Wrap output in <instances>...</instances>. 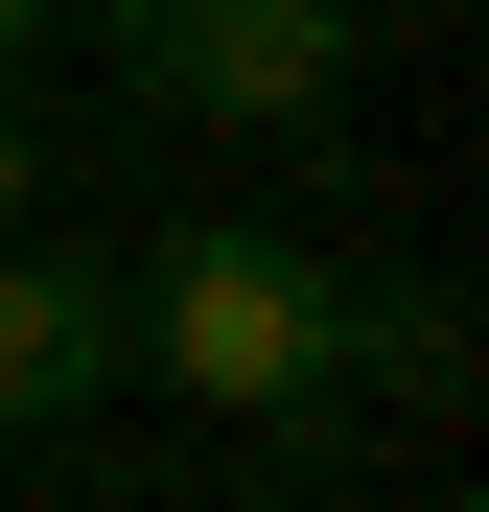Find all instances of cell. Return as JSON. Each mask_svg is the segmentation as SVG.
<instances>
[{
	"label": "cell",
	"mask_w": 489,
	"mask_h": 512,
	"mask_svg": "<svg viewBox=\"0 0 489 512\" xmlns=\"http://www.w3.org/2000/svg\"><path fill=\"white\" fill-rule=\"evenodd\" d=\"M24 187H47V140H24V94H0V233H24Z\"/></svg>",
	"instance_id": "cell-5"
},
{
	"label": "cell",
	"mask_w": 489,
	"mask_h": 512,
	"mask_svg": "<svg viewBox=\"0 0 489 512\" xmlns=\"http://www.w3.org/2000/svg\"><path fill=\"white\" fill-rule=\"evenodd\" d=\"M140 117H326L350 94V0H94Z\"/></svg>",
	"instance_id": "cell-2"
},
{
	"label": "cell",
	"mask_w": 489,
	"mask_h": 512,
	"mask_svg": "<svg viewBox=\"0 0 489 512\" xmlns=\"http://www.w3.org/2000/svg\"><path fill=\"white\" fill-rule=\"evenodd\" d=\"M140 350H117V256H24L0 233V443H47V419H94Z\"/></svg>",
	"instance_id": "cell-3"
},
{
	"label": "cell",
	"mask_w": 489,
	"mask_h": 512,
	"mask_svg": "<svg viewBox=\"0 0 489 512\" xmlns=\"http://www.w3.org/2000/svg\"><path fill=\"white\" fill-rule=\"evenodd\" d=\"M350 373L443 419V396H466V303H443V280H373V303H350Z\"/></svg>",
	"instance_id": "cell-4"
},
{
	"label": "cell",
	"mask_w": 489,
	"mask_h": 512,
	"mask_svg": "<svg viewBox=\"0 0 489 512\" xmlns=\"http://www.w3.org/2000/svg\"><path fill=\"white\" fill-rule=\"evenodd\" d=\"M117 350H163L187 419L350 443V280H326V233H163L117 280Z\"/></svg>",
	"instance_id": "cell-1"
},
{
	"label": "cell",
	"mask_w": 489,
	"mask_h": 512,
	"mask_svg": "<svg viewBox=\"0 0 489 512\" xmlns=\"http://www.w3.org/2000/svg\"><path fill=\"white\" fill-rule=\"evenodd\" d=\"M0 47H47V0H0Z\"/></svg>",
	"instance_id": "cell-6"
}]
</instances>
